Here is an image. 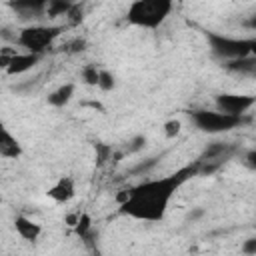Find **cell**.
Wrapping results in <instances>:
<instances>
[{
  "label": "cell",
  "instance_id": "19",
  "mask_svg": "<svg viewBox=\"0 0 256 256\" xmlns=\"http://www.w3.org/2000/svg\"><path fill=\"white\" fill-rule=\"evenodd\" d=\"M66 20H68L70 26H78V24L84 20V6H82V4H74V6L70 8V12L66 14Z\"/></svg>",
  "mask_w": 256,
  "mask_h": 256
},
{
  "label": "cell",
  "instance_id": "2",
  "mask_svg": "<svg viewBox=\"0 0 256 256\" xmlns=\"http://www.w3.org/2000/svg\"><path fill=\"white\" fill-rule=\"evenodd\" d=\"M174 4L170 0H134L128 6L126 20L140 28H158L172 12Z\"/></svg>",
  "mask_w": 256,
  "mask_h": 256
},
{
  "label": "cell",
  "instance_id": "23",
  "mask_svg": "<svg viewBox=\"0 0 256 256\" xmlns=\"http://www.w3.org/2000/svg\"><path fill=\"white\" fill-rule=\"evenodd\" d=\"M180 128H182V122H180V120H176V118L168 120V122L164 124V134H166V138H176V136L180 134Z\"/></svg>",
  "mask_w": 256,
  "mask_h": 256
},
{
  "label": "cell",
  "instance_id": "28",
  "mask_svg": "<svg viewBox=\"0 0 256 256\" xmlns=\"http://www.w3.org/2000/svg\"><path fill=\"white\" fill-rule=\"evenodd\" d=\"M242 24H244V28H248V30L256 32V14H250V16H248V18H246Z\"/></svg>",
  "mask_w": 256,
  "mask_h": 256
},
{
  "label": "cell",
  "instance_id": "12",
  "mask_svg": "<svg viewBox=\"0 0 256 256\" xmlns=\"http://www.w3.org/2000/svg\"><path fill=\"white\" fill-rule=\"evenodd\" d=\"M230 152H232V144H228V142H212L202 150L198 160L200 162H224V158Z\"/></svg>",
  "mask_w": 256,
  "mask_h": 256
},
{
  "label": "cell",
  "instance_id": "18",
  "mask_svg": "<svg viewBox=\"0 0 256 256\" xmlns=\"http://www.w3.org/2000/svg\"><path fill=\"white\" fill-rule=\"evenodd\" d=\"M62 48H64V52H68V54H80V52H84V50H86V40H84V38H80V36H76V38L68 40Z\"/></svg>",
  "mask_w": 256,
  "mask_h": 256
},
{
  "label": "cell",
  "instance_id": "24",
  "mask_svg": "<svg viewBox=\"0 0 256 256\" xmlns=\"http://www.w3.org/2000/svg\"><path fill=\"white\" fill-rule=\"evenodd\" d=\"M158 156H154V158H148V160H144V162H140V164H136L132 170H130V174H142V172H148L150 168H154L156 164H158Z\"/></svg>",
  "mask_w": 256,
  "mask_h": 256
},
{
  "label": "cell",
  "instance_id": "5",
  "mask_svg": "<svg viewBox=\"0 0 256 256\" xmlns=\"http://www.w3.org/2000/svg\"><path fill=\"white\" fill-rule=\"evenodd\" d=\"M190 120L194 122V126L202 132L208 134H220V132H228L232 128L242 126L246 120L238 118V116H228L224 112H214V110H190L188 112Z\"/></svg>",
  "mask_w": 256,
  "mask_h": 256
},
{
  "label": "cell",
  "instance_id": "10",
  "mask_svg": "<svg viewBox=\"0 0 256 256\" xmlns=\"http://www.w3.org/2000/svg\"><path fill=\"white\" fill-rule=\"evenodd\" d=\"M14 228L18 232V236L28 240V242H36L40 238V234H42V226L38 222H34L32 218L22 216V214L14 218Z\"/></svg>",
  "mask_w": 256,
  "mask_h": 256
},
{
  "label": "cell",
  "instance_id": "11",
  "mask_svg": "<svg viewBox=\"0 0 256 256\" xmlns=\"http://www.w3.org/2000/svg\"><path fill=\"white\" fill-rule=\"evenodd\" d=\"M22 144L18 142L16 136L10 134L6 126L0 128V156L2 158H20L22 156Z\"/></svg>",
  "mask_w": 256,
  "mask_h": 256
},
{
  "label": "cell",
  "instance_id": "3",
  "mask_svg": "<svg viewBox=\"0 0 256 256\" xmlns=\"http://www.w3.org/2000/svg\"><path fill=\"white\" fill-rule=\"evenodd\" d=\"M64 26H44V24H32L26 26L18 32L16 36V44L20 48H24L30 54H38L42 56L52 44L54 40L62 34Z\"/></svg>",
  "mask_w": 256,
  "mask_h": 256
},
{
  "label": "cell",
  "instance_id": "26",
  "mask_svg": "<svg viewBox=\"0 0 256 256\" xmlns=\"http://www.w3.org/2000/svg\"><path fill=\"white\" fill-rule=\"evenodd\" d=\"M246 256H256V236H252V238H246L244 242H242V248H240Z\"/></svg>",
  "mask_w": 256,
  "mask_h": 256
},
{
  "label": "cell",
  "instance_id": "31",
  "mask_svg": "<svg viewBox=\"0 0 256 256\" xmlns=\"http://www.w3.org/2000/svg\"><path fill=\"white\" fill-rule=\"evenodd\" d=\"M252 56H256V38H252Z\"/></svg>",
  "mask_w": 256,
  "mask_h": 256
},
{
  "label": "cell",
  "instance_id": "20",
  "mask_svg": "<svg viewBox=\"0 0 256 256\" xmlns=\"http://www.w3.org/2000/svg\"><path fill=\"white\" fill-rule=\"evenodd\" d=\"M16 54H18V50H14L10 46H2L0 48V68L2 70H8V66H10V62H12V58Z\"/></svg>",
  "mask_w": 256,
  "mask_h": 256
},
{
  "label": "cell",
  "instance_id": "4",
  "mask_svg": "<svg viewBox=\"0 0 256 256\" xmlns=\"http://www.w3.org/2000/svg\"><path fill=\"white\" fill-rule=\"evenodd\" d=\"M206 40L210 44L212 54L222 58L224 62L252 56V38H230L224 34L206 32Z\"/></svg>",
  "mask_w": 256,
  "mask_h": 256
},
{
  "label": "cell",
  "instance_id": "27",
  "mask_svg": "<svg viewBox=\"0 0 256 256\" xmlns=\"http://www.w3.org/2000/svg\"><path fill=\"white\" fill-rule=\"evenodd\" d=\"M244 160H246V164H248V168H252V170H256V148H252V150H248V152L244 154Z\"/></svg>",
  "mask_w": 256,
  "mask_h": 256
},
{
  "label": "cell",
  "instance_id": "17",
  "mask_svg": "<svg viewBox=\"0 0 256 256\" xmlns=\"http://www.w3.org/2000/svg\"><path fill=\"white\" fill-rule=\"evenodd\" d=\"M82 80L88 86H98V82H100V70L96 68V64H86L82 68Z\"/></svg>",
  "mask_w": 256,
  "mask_h": 256
},
{
  "label": "cell",
  "instance_id": "6",
  "mask_svg": "<svg viewBox=\"0 0 256 256\" xmlns=\"http://www.w3.org/2000/svg\"><path fill=\"white\" fill-rule=\"evenodd\" d=\"M218 112H224L228 116H238L242 118L244 112H248L256 104V96H246V94H218L214 98Z\"/></svg>",
  "mask_w": 256,
  "mask_h": 256
},
{
  "label": "cell",
  "instance_id": "9",
  "mask_svg": "<svg viewBox=\"0 0 256 256\" xmlns=\"http://www.w3.org/2000/svg\"><path fill=\"white\" fill-rule=\"evenodd\" d=\"M40 58L42 56H38V54H30V52H18L14 58H12V62H10V66H8V70H6V74L8 76H18V74H24V72H28V70H32L38 62H40Z\"/></svg>",
  "mask_w": 256,
  "mask_h": 256
},
{
  "label": "cell",
  "instance_id": "8",
  "mask_svg": "<svg viewBox=\"0 0 256 256\" xmlns=\"http://www.w3.org/2000/svg\"><path fill=\"white\" fill-rule=\"evenodd\" d=\"M48 196L58 202V204H66L70 202L74 196H76V184H74V178L72 176H60L56 180V184H52L48 188Z\"/></svg>",
  "mask_w": 256,
  "mask_h": 256
},
{
  "label": "cell",
  "instance_id": "13",
  "mask_svg": "<svg viewBox=\"0 0 256 256\" xmlns=\"http://www.w3.org/2000/svg\"><path fill=\"white\" fill-rule=\"evenodd\" d=\"M74 84H62V86H58L54 92H50L48 94V104L50 106H54V108H62V106H66L70 100H72V96H74Z\"/></svg>",
  "mask_w": 256,
  "mask_h": 256
},
{
  "label": "cell",
  "instance_id": "14",
  "mask_svg": "<svg viewBox=\"0 0 256 256\" xmlns=\"http://www.w3.org/2000/svg\"><path fill=\"white\" fill-rule=\"evenodd\" d=\"M224 66H226V70L236 72V74L256 76V56H244V58H238V60H230V62H224Z\"/></svg>",
  "mask_w": 256,
  "mask_h": 256
},
{
  "label": "cell",
  "instance_id": "15",
  "mask_svg": "<svg viewBox=\"0 0 256 256\" xmlns=\"http://www.w3.org/2000/svg\"><path fill=\"white\" fill-rule=\"evenodd\" d=\"M74 6V2L70 0H48L46 6V16L48 18H56V16H66L70 12V8Z\"/></svg>",
  "mask_w": 256,
  "mask_h": 256
},
{
  "label": "cell",
  "instance_id": "16",
  "mask_svg": "<svg viewBox=\"0 0 256 256\" xmlns=\"http://www.w3.org/2000/svg\"><path fill=\"white\" fill-rule=\"evenodd\" d=\"M74 232H76L82 240H86V238L90 236V232H92V218H90L88 212H82V214H80V220H78V224L74 226Z\"/></svg>",
  "mask_w": 256,
  "mask_h": 256
},
{
  "label": "cell",
  "instance_id": "21",
  "mask_svg": "<svg viewBox=\"0 0 256 256\" xmlns=\"http://www.w3.org/2000/svg\"><path fill=\"white\" fill-rule=\"evenodd\" d=\"M114 86H116L114 74H110L108 70H100V82H98V88H102L104 92H110Z\"/></svg>",
  "mask_w": 256,
  "mask_h": 256
},
{
  "label": "cell",
  "instance_id": "22",
  "mask_svg": "<svg viewBox=\"0 0 256 256\" xmlns=\"http://www.w3.org/2000/svg\"><path fill=\"white\" fill-rule=\"evenodd\" d=\"M94 148H96V164L102 166V164L108 160V156L112 154V148H110L108 144H102V142H96Z\"/></svg>",
  "mask_w": 256,
  "mask_h": 256
},
{
  "label": "cell",
  "instance_id": "32",
  "mask_svg": "<svg viewBox=\"0 0 256 256\" xmlns=\"http://www.w3.org/2000/svg\"><path fill=\"white\" fill-rule=\"evenodd\" d=\"M254 78H256V76H254Z\"/></svg>",
  "mask_w": 256,
  "mask_h": 256
},
{
  "label": "cell",
  "instance_id": "29",
  "mask_svg": "<svg viewBox=\"0 0 256 256\" xmlns=\"http://www.w3.org/2000/svg\"><path fill=\"white\" fill-rule=\"evenodd\" d=\"M78 220H80V216H78V214H68V216L64 218V222H66L68 226H72V228L78 224Z\"/></svg>",
  "mask_w": 256,
  "mask_h": 256
},
{
  "label": "cell",
  "instance_id": "7",
  "mask_svg": "<svg viewBox=\"0 0 256 256\" xmlns=\"http://www.w3.org/2000/svg\"><path fill=\"white\" fill-rule=\"evenodd\" d=\"M8 6L18 14L20 20H38L46 16L48 0H16L8 2Z\"/></svg>",
  "mask_w": 256,
  "mask_h": 256
},
{
  "label": "cell",
  "instance_id": "1",
  "mask_svg": "<svg viewBox=\"0 0 256 256\" xmlns=\"http://www.w3.org/2000/svg\"><path fill=\"white\" fill-rule=\"evenodd\" d=\"M200 174V160L168 174L162 178H152L128 188L126 202L120 204L118 212L144 222H160L166 216V210L182 184Z\"/></svg>",
  "mask_w": 256,
  "mask_h": 256
},
{
  "label": "cell",
  "instance_id": "25",
  "mask_svg": "<svg viewBox=\"0 0 256 256\" xmlns=\"http://www.w3.org/2000/svg\"><path fill=\"white\" fill-rule=\"evenodd\" d=\"M146 146V136H134L132 140H130V144H128V154H134V152H140L142 148Z\"/></svg>",
  "mask_w": 256,
  "mask_h": 256
},
{
  "label": "cell",
  "instance_id": "30",
  "mask_svg": "<svg viewBox=\"0 0 256 256\" xmlns=\"http://www.w3.org/2000/svg\"><path fill=\"white\" fill-rule=\"evenodd\" d=\"M202 214H204V210H202V208H196V210H192V212L188 214V220H198Z\"/></svg>",
  "mask_w": 256,
  "mask_h": 256
}]
</instances>
